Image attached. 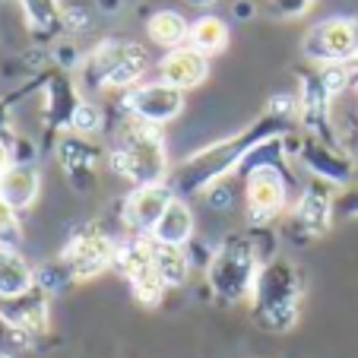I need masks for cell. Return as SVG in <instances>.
Wrapping results in <instances>:
<instances>
[{"label":"cell","mask_w":358,"mask_h":358,"mask_svg":"<svg viewBox=\"0 0 358 358\" xmlns=\"http://www.w3.org/2000/svg\"><path fill=\"white\" fill-rule=\"evenodd\" d=\"M0 358H16V355H13V352H0Z\"/></svg>","instance_id":"obj_37"},{"label":"cell","mask_w":358,"mask_h":358,"mask_svg":"<svg viewBox=\"0 0 358 358\" xmlns=\"http://www.w3.org/2000/svg\"><path fill=\"white\" fill-rule=\"evenodd\" d=\"M22 222H20V213L10 206L3 196H0V244L3 248H16L22 250Z\"/></svg>","instance_id":"obj_28"},{"label":"cell","mask_w":358,"mask_h":358,"mask_svg":"<svg viewBox=\"0 0 358 358\" xmlns=\"http://www.w3.org/2000/svg\"><path fill=\"white\" fill-rule=\"evenodd\" d=\"M333 222H336V190L330 184L311 178L301 187L298 200L292 203V210L285 213L282 235L301 248V244H311L317 238L330 235Z\"/></svg>","instance_id":"obj_8"},{"label":"cell","mask_w":358,"mask_h":358,"mask_svg":"<svg viewBox=\"0 0 358 358\" xmlns=\"http://www.w3.org/2000/svg\"><path fill=\"white\" fill-rule=\"evenodd\" d=\"M355 95H358V73H355Z\"/></svg>","instance_id":"obj_38"},{"label":"cell","mask_w":358,"mask_h":358,"mask_svg":"<svg viewBox=\"0 0 358 358\" xmlns=\"http://www.w3.org/2000/svg\"><path fill=\"white\" fill-rule=\"evenodd\" d=\"M352 70H355V73H358V61H355V64H352Z\"/></svg>","instance_id":"obj_39"},{"label":"cell","mask_w":358,"mask_h":358,"mask_svg":"<svg viewBox=\"0 0 358 358\" xmlns=\"http://www.w3.org/2000/svg\"><path fill=\"white\" fill-rule=\"evenodd\" d=\"M184 3H187L190 10H196L200 16H206V13H213V10H216L219 0H184Z\"/></svg>","instance_id":"obj_35"},{"label":"cell","mask_w":358,"mask_h":358,"mask_svg":"<svg viewBox=\"0 0 358 358\" xmlns=\"http://www.w3.org/2000/svg\"><path fill=\"white\" fill-rule=\"evenodd\" d=\"M146 35L152 45L165 48V51H175V48L187 45L190 20L181 10H156V13L146 20Z\"/></svg>","instance_id":"obj_23"},{"label":"cell","mask_w":358,"mask_h":358,"mask_svg":"<svg viewBox=\"0 0 358 358\" xmlns=\"http://www.w3.org/2000/svg\"><path fill=\"white\" fill-rule=\"evenodd\" d=\"M298 127L295 117H285L279 111L266 108L264 115H257L250 124H244L241 130L222 136V140H213L206 146H200L196 152H190L187 159L171 169L169 187L175 190V196L181 200H194L203 196L213 184L229 181L231 175H238L241 162L266 140H276V136H292Z\"/></svg>","instance_id":"obj_1"},{"label":"cell","mask_w":358,"mask_h":358,"mask_svg":"<svg viewBox=\"0 0 358 358\" xmlns=\"http://www.w3.org/2000/svg\"><path fill=\"white\" fill-rule=\"evenodd\" d=\"M10 124H13L10 105H7V101H0V134H10Z\"/></svg>","instance_id":"obj_36"},{"label":"cell","mask_w":358,"mask_h":358,"mask_svg":"<svg viewBox=\"0 0 358 358\" xmlns=\"http://www.w3.org/2000/svg\"><path fill=\"white\" fill-rule=\"evenodd\" d=\"M55 159L67 178L70 190L76 194H92L99 184V171L105 165V149L92 136L80 134H61L55 140Z\"/></svg>","instance_id":"obj_15"},{"label":"cell","mask_w":358,"mask_h":358,"mask_svg":"<svg viewBox=\"0 0 358 358\" xmlns=\"http://www.w3.org/2000/svg\"><path fill=\"white\" fill-rule=\"evenodd\" d=\"M156 80L169 83V86L181 89V92H194L196 86L210 80V57H203L190 45L165 51L156 64Z\"/></svg>","instance_id":"obj_18"},{"label":"cell","mask_w":358,"mask_h":358,"mask_svg":"<svg viewBox=\"0 0 358 358\" xmlns=\"http://www.w3.org/2000/svg\"><path fill=\"white\" fill-rule=\"evenodd\" d=\"M301 57L311 67H352L358 61V16H330L314 22L301 38Z\"/></svg>","instance_id":"obj_10"},{"label":"cell","mask_w":358,"mask_h":358,"mask_svg":"<svg viewBox=\"0 0 358 358\" xmlns=\"http://www.w3.org/2000/svg\"><path fill=\"white\" fill-rule=\"evenodd\" d=\"M149 238H152V244H162V248H181V250L187 248V244L196 238V216H194L190 200L175 196Z\"/></svg>","instance_id":"obj_20"},{"label":"cell","mask_w":358,"mask_h":358,"mask_svg":"<svg viewBox=\"0 0 358 358\" xmlns=\"http://www.w3.org/2000/svg\"><path fill=\"white\" fill-rule=\"evenodd\" d=\"M301 298H304V276L289 257H270L257 273V282L250 292V320L260 330L282 336L292 333L301 320Z\"/></svg>","instance_id":"obj_3"},{"label":"cell","mask_w":358,"mask_h":358,"mask_svg":"<svg viewBox=\"0 0 358 358\" xmlns=\"http://www.w3.org/2000/svg\"><path fill=\"white\" fill-rule=\"evenodd\" d=\"M336 216L339 219H358V181L336 194Z\"/></svg>","instance_id":"obj_32"},{"label":"cell","mask_w":358,"mask_h":358,"mask_svg":"<svg viewBox=\"0 0 358 358\" xmlns=\"http://www.w3.org/2000/svg\"><path fill=\"white\" fill-rule=\"evenodd\" d=\"M254 13H257V3H254V0H235V7H231V16H235L238 22L254 20Z\"/></svg>","instance_id":"obj_33"},{"label":"cell","mask_w":358,"mask_h":358,"mask_svg":"<svg viewBox=\"0 0 358 358\" xmlns=\"http://www.w3.org/2000/svg\"><path fill=\"white\" fill-rule=\"evenodd\" d=\"M229 38H231V32H229V22H225L222 16L206 13V16L190 20L187 45L194 48V51H200L203 57H210V61L229 48Z\"/></svg>","instance_id":"obj_22"},{"label":"cell","mask_w":358,"mask_h":358,"mask_svg":"<svg viewBox=\"0 0 358 358\" xmlns=\"http://www.w3.org/2000/svg\"><path fill=\"white\" fill-rule=\"evenodd\" d=\"M295 80H298V127L301 134H311L317 140L327 143H339L336 127H333V92L327 89L324 73L320 67H304L295 70Z\"/></svg>","instance_id":"obj_11"},{"label":"cell","mask_w":358,"mask_h":358,"mask_svg":"<svg viewBox=\"0 0 358 358\" xmlns=\"http://www.w3.org/2000/svg\"><path fill=\"white\" fill-rule=\"evenodd\" d=\"M264 3L273 16H279V20H298V16H304L311 10L314 0H264Z\"/></svg>","instance_id":"obj_31"},{"label":"cell","mask_w":358,"mask_h":358,"mask_svg":"<svg viewBox=\"0 0 358 358\" xmlns=\"http://www.w3.org/2000/svg\"><path fill=\"white\" fill-rule=\"evenodd\" d=\"M35 285V266L22 257V250L0 244V298L20 295Z\"/></svg>","instance_id":"obj_24"},{"label":"cell","mask_w":358,"mask_h":358,"mask_svg":"<svg viewBox=\"0 0 358 358\" xmlns=\"http://www.w3.org/2000/svg\"><path fill=\"white\" fill-rule=\"evenodd\" d=\"M105 165L111 175L127 181L130 187H149V184H169L171 159L162 127L134 121L124 115L105 149Z\"/></svg>","instance_id":"obj_2"},{"label":"cell","mask_w":358,"mask_h":358,"mask_svg":"<svg viewBox=\"0 0 358 358\" xmlns=\"http://www.w3.org/2000/svg\"><path fill=\"white\" fill-rule=\"evenodd\" d=\"M0 327L22 345L45 339L51 333V295L32 285L20 295L0 298Z\"/></svg>","instance_id":"obj_12"},{"label":"cell","mask_w":358,"mask_h":358,"mask_svg":"<svg viewBox=\"0 0 358 358\" xmlns=\"http://www.w3.org/2000/svg\"><path fill=\"white\" fill-rule=\"evenodd\" d=\"M203 203H206L213 213H229L231 203H235V190H231L229 181H219V184H213V187L203 194Z\"/></svg>","instance_id":"obj_30"},{"label":"cell","mask_w":358,"mask_h":358,"mask_svg":"<svg viewBox=\"0 0 358 358\" xmlns=\"http://www.w3.org/2000/svg\"><path fill=\"white\" fill-rule=\"evenodd\" d=\"M35 86L41 89L45 95V130L55 134V140L61 134H70V124H73L76 108L83 105V92H80V83L73 80V73L57 64L45 70L38 76Z\"/></svg>","instance_id":"obj_16"},{"label":"cell","mask_w":358,"mask_h":358,"mask_svg":"<svg viewBox=\"0 0 358 358\" xmlns=\"http://www.w3.org/2000/svg\"><path fill=\"white\" fill-rule=\"evenodd\" d=\"M35 285H38V289H45L48 295L55 298L57 292H67L70 285H76V282H73V276H70L67 266H64L61 260H55V264L35 266Z\"/></svg>","instance_id":"obj_26"},{"label":"cell","mask_w":358,"mask_h":358,"mask_svg":"<svg viewBox=\"0 0 358 358\" xmlns=\"http://www.w3.org/2000/svg\"><path fill=\"white\" fill-rule=\"evenodd\" d=\"M187 108V92L169 86L162 80H143L140 86L127 89L121 95V111L134 121L152 124V127H165V124L178 121Z\"/></svg>","instance_id":"obj_13"},{"label":"cell","mask_w":358,"mask_h":358,"mask_svg":"<svg viewBox=\"0 0 358 358\" xmlns=\"http://www.w3.org/2000/svg\"><path fill=\"white\" fill-rule=\"evenodd\" d=\"M175 200V190L169 184H149V187H130V194L121 200V222L130 235H152L159 219Z\"/></svg>","instance_id":"obj_17"},{"label":"cell","mask_w":358,"mask_h":358,"mask_svg":"<svg viewBox=\"0 0 358 358\" xmlns=\"http://www.w3.org/2000/svg\"><path fill=\"white\" fill-rule=\"evenodd\" d=\"M124 10V0H95V13L101 16H115Z\"/></svg>","instance_id":"obj_34"},{"label":"cell","mask_w":358,"mask_h":358,"mask_svg":"<svg viewBox=\"0 0 358 358\" xmlns=\"http://www.w3.org/2000/svg\"><path fill=\"white\" fill-rule=\"evenodd\" d=\"M292 156L308 175L330 184V187L345 190L349 184H355V159L339 143H327L311 134H301L298 140H292Z\"/></svg>","instance_id":"obj_14"},{"label":"cell","mask_w":358,"mask_h":358,"mask_svg":"<svg viewBox=\"0 0 358 358\" xmlns=\"http://www.w3.org/2000/svg\"><path fill=\"white\" fill-rule=\"evenodd\" d=\"M92 22H95V13L89 7H83V3H67V7H64V32L67 35L89 32Z\"/></svg>","instance_id":"obj_29"},{"label":"cell","mask_w":358,"mask_h":358,"mask_svg":"<svg viewBox=\"0 0 358 358\" xmlns=\"http://www.w3.org/2000/svg\"><path fill=\"white\" fill-rule=\"evenodd\" d=\"M0 196L13 206L16 213L32 210L41 196V171L38 165L13 162L7 171H0Z\"/></svg>","instance_id":"obj_19"},{"label":"cell","mask_w":358,"mask_h":358,"mask_svg":"<svg viewBox=\"0 0 358 358\" xmlns=\"http://www.w3.org/2000/svg\"><path fill=\"white\" fill-rule=\"evenodd\" d=\"M115 273L130 285V295L146 308H159L169 295L156 270V244L149 235H127L117 241Z\"/></svg>","instance_id":"obj_7"},{"label":"cell","mask_w":358,"mask_h":358,"mask_svg":"<svg viewBox=\"0 0 358 358\" xmlns=\"http://www.w3.org/2000/svg\"><path fill=\"white\" fill-rule=\"evenodd\" d=\"M244 184V210H248V222L254 229H273L276 219H285L292 210V187H295V175L279 165H260L241 175Z\"/></svg>","instance_id":"obj_6"},{"label":"cell","mask_w":358,"mask_h":358,"mask_svg":"<svg viewBox=\"0 0 358 358\" xmlns=\"http://www.w3.org/2000/svg\"><path fill=\"white\" fill-rule=\"evenodd\" d=\"M101 130H105V111H101V105L83 99V105L76 108V115H73V124H70V134L92 136V140H95Z\"/></svg>","instance_id":"obj_27"},{"label":"cell","mask_w":358,"mask_h":358,"mask_svg":"<svg viewBox=\"0 0 358 358\" xmlns=\"http://www.w3.org/2000/svg\"><path fill=\"white\" fill-rule=\"evenodd\" d=\"M115 254H117L115 238L101 229V225L86 222V225H76L67 235L57 260L70 270L73 282H92L101 273L115 270Z\"/></svg>","instance_id":"obj_9"},{"label":"cell","mask_w":358,"mask_h":358,"mask_svg":"<svg viewBox=\"0 0 358 358\" xmlns=\"http://www.w3.org/2000/svg\"><path fill=\"white\" fill-rule=\"evenodd\" d=\"M260 266H264V257H260L257 244H254V235L250 231H235V235L222 238L213 250L210 266L203 270L206 289L219 304L250 301Z\"/></svg>","instance_id":"obj_4"},{"label":"cell","mask_w":358,"mask_h":358,"mask_svg":"<svg viewBox=\"0 0 358 358\" xmlns=\"http://www.w3.org/2000/svg\"><path fill=\"white\" fill-rule=\"evenodd\" d=\"M22 7L29 32L38 41H55L64 32V3L61 0H16Z\"/></svg>","instance_id":"obj_21"},{"label":"cell","mask_w":358,"mask_h":358,"mask_svg":"<svg viewBox=\"0 0 358 358\" xmlns=\"http://www.w3.org/2000/svg\"><path fill=\"white\" fill-rule=\"evenodd\" d=\"M149 55L136 41L105 38L83 55L80 64V83L92 92H127L149 80Z\"/></svg>","instance_id":"obj_5"},{"label":"cell","mask_w":358,"mask_h":358,"mask_svg":"<svg viewBox=\"0 0 358 358\" xmlns=\"http://www.w3.org/2000/svg\"><path fill=\"white\" fill-rule=\"evenodd\" d=\"M156 270H159V279H162L165 289L175 292V289H184V285H187L190 273H194V264H190L187 250L156 244Z\"/></svg>","instance_id":"obj_25"}]
</instances>
